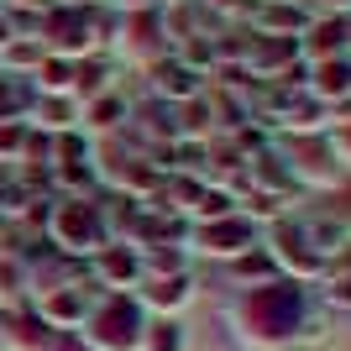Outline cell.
Wrapping results in <instances>:
<instances>
[{
    "label": "cell",
    "mask_w": 351,
    "mask_h": 351,
    "mask_svg": "<svg viewBox=\"0 0 351 351\" xmlns=\"http://www.w3.org/2000/svg\"><path fill=\"white\" fill-rule=\"evenodd\" d=\"M247 325L257 341H283L299 325V293L289 289H263L247 299Z\"/></svg>",
    "instance_id": "1"
},
{
    "label": "cell",
    "mask_w": 351,
    "mask_h": 351,
    "mask_svg": "<svg viewBox=\"0 0 351 351\" xmlns=\"http://www.w3.org/2000/svg\"><path fill=\"white\" fill-rule=\"evenodd\" d=\"M142 341V320H136V309L126 299H110V304L95 315V346L105 351H126Z\"/></svg>",
    "instance_id": "2"
},
{
    "label": "cell",
    "mask_w": 351,
    "mask_h": 351,
    "mask_svg": "<svg viewBox=\"0 0 351 351\" xmlns=\"http://www.w3.org/2000/svg\"><path fill=\"white\" fill-rule=\"evenodd\" d=\"M147 351H184V336H178V325H152V336L142 330Z\"/></svg>",
    "instance_id": "3"
},
{
    "label": "cell",
    "mask_w": 351,
    "mask_h": 351,
    "mask_svg": "<svg viewBox=\"0 0 351 351\" xmlns=\"http://www.w3.org/2000/svg\"><path fill=\"white\" fill-rule=\"evenodd\" d=\"M152 299H158V304H184V299H189V283H158Z\"/></svg>",
    "instance_id": "4"
}]
</instances>
